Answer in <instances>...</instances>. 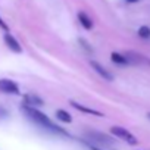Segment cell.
I'll return each instance as SVG.
<instances>
[{"mask_svg": "<svg viewBox=\"0 0 150 150\" xmlns=\"http://www.w3.org/2000/svg\"><path fill=\"white\" fill-rule=\"evenodd\" d=\"M127 3H137V2H140V0H125Z\"/></svg>", "mask_w": 150, "mask_h": 150, "instance_id": "17", "label": "cell"}, {"mask_svg": "<svg viewBox=\"0 0 150 150\" xmlns=\"http://www.w3.org/2000/svg\"><path fill=\"white\" fill-rule=\"evenodd\" d=\"M110 132L115 135V137H118V138H121V140H124V141H127L128 144H132V146H135L138 141H137V138L128 131V129H125V128H122V127H112L110 128Z\"/></svg>", "mask_w": 150, "mask_h": 150, "instance_id": "4", "label": "cell"}, {"mask_svg": "<svg viewBox=\"0 0 150 150\" xmlns=\"http://www.w3.org/2000/svg\"><path fill=\"white\" fill-rule=\"evenodd\" d=\"M56 118H57L59 121L65 122V124H69V122H72V118H71V115H69L66 110H63V109H57V110H56Z\"/></svg>", "mask_w": 150, "mask_h": 150, "instance_id": "12", "label": "cell"}, {"mask_svg": "<svg viewBox=\"0 0 150 150\" xmlns=\"http://www.w3.org/2000/svg\"><path fill=\"white\" fill-rule=\"evenodd\" d=\"M87 137L93 141V144H100V146H112L115 141L112 137L103 134V132H97V131H87Z\"/></svg>", "mask_w": 150, "mask_h": 150, "instance_id": "3", "label": "cell"}, {"mask_svg": "<svg viewBox=\"0 0 150 150\" xmlns=\"http://www.w3.org/2000/svg\"><path fill=\"white\" fill-rule=\"evenodd\" d=\"M71 105H72L75 109H77V110L84 112V113H87V115L103 116V113H102V112H99V110H96V109H90V108H87V106H84V105H81V103H78V102H74V100H71Z\"/></svg>", "mask_w": 150, "mask_h": 150, "instance_id": "9", "label": "cell"}, {"mask_svg": "<svg viewBox=\"0 0 150 150\" xmlns=\"http://www.w3.org/2000/svg\"><path fill=\"white\" fill-rule=\"evenodd\" d=\"M125 57L128 59V63L129 65H140V66H150V57L138 53V52H132V50H128L124 53Z\"/></svg>", "mask_w": 150, "mask_h": 150, "instance_id": "2", "label": "cell"}, {"mask_svg": "<svg viewBox=\"0 0 150 150\" xmlns=\"http://www.w3.org/2000/svg\"><path fill=\"white\" fill-rule=\"evenodd\" d=\"M21 110L25 113V116H27L30 121H33L34 124L40 125L41 128H44V129H47V131H50V132H54V134L68 135V132H66L63 128L57 127L47 115H44L43 112H40L37 108H33V106H28V105L24 103V105H21Z\"/></svg>", "mask_w": 150, "mask_h": 150, "instance_id": "1", "label": "cell"}, {"mask_svg": "<svg viewBox=\"0 0 150 150\" xmlns=\"http://www.w3.org/2000/svg\"><path fill=\"white\" fill-rule=\"evenodd\" d=\"M78 43H80V44L83 46V49H84V50H87L88 53H91V52H93V49L90 47V44H88L84 38H78Z\"/></svg>", "mask_w": 150, "mask_h": 150, "instance_id": "14", "label": "cell"}, {"mask_svg": "<svg viewBox=\"0 0 150 150\" xmlns=\"http://www.w3.org/2000/svg\"><path fill=\"white\" fill-rule=\"evenodd\" d=\"M24 99H25V105L33 106V108H40V106H43V105H44L43 99H41V97H38V96H37V94H34V93H28V94H25V96H24Z\"/></svg>", "mask_w": 150, "mask_h": 150, "instance_id": "8", "label": "cell"}, {"mask_svg": "<svg viewBox=\"0 0 150 150\" xmlns=\"http://www.w3.org/2000/svg\"><path fill=\"white\" fill-rule=\"evenodd\" d=\"M0 93H5V94H21L19 91V87L15 81L12 80H8V78H2L0 80Z\"/></svg>", "mask_w": 150, "mask_h": 150, "instance_id": "5", "label": "cell"}, {"mask_svg": "<svg viewBox=\"0 0 150 150\" xmlns=\"http://www.w3.org/2000/svg\"><path fill=\"white\" fill-rule=\"evenodd\" d=\"M147 118H149V119H150V112H149V113H147Z\"/></svg>", "mask_w": 150, "mask_h": 150, "instance_id": "19", "label": "cell"}, {"mask_svg": "<svg viewBox=\"0 0 150 150\" xmlns=\"http://www.w3.org/2000/svg\"><path fill=\"white\" fill-rule=\"evenodd\" d=\"M90 147H91V150H100V149H97L96 146H90Z\"/></svg>", "mask_w": 150, "mask_h": 150, "instance_id": "18", "label": "cell"}, {"mask_svg": "<svg viewBox=\"0 0 150 150\" xmlns=\"http://www.w3.org/2000/svg\"><path fill=\"white\" fill-rule=\"evenodd\" d=\"M137 34H138V37H140V38L147 40V38H150V28H149L147 25H141V27L138 28Z\"/></svg>", "mask_w": 150, "mask_h": 150, "instance_id": "13", "label": "cell"}, {"mask_svg": "<svg viewBox=\"0 0 150 150\" xmlns=\"http://www.w3.org/2000/svg\"><path fill=\"white\" fill-rule=\"evenodd\" d=\"M3 41H5V44L8 46V49H9L11 52H13V53H22V47H21L19 41H18V40H16L9 31L5 33V35H3Z\"/></svg>", "mask_w": 150, "mask_h": 150, "instance_id": "6", "label": "cell"}, {"mask_svg": "<svg viewBox=\"0 0 150 150\" xmlns=\"http://www.w3.org/2000/svg\"><path fill=\"white\" fill-rule=\"evenodd\" d=\"M90 65H91L93 71H94L96 74H99L105 81H109V83H110V81H113V75H112V74H110V72L103 66V65H100V63H99V62H96V60H91V62H90Z\"/></svg>", "mask_w": 150, "mask_h": 150, "instance_id": "7", "label": "cell"}, {"mask_svg": "<svg viewBox=\"0 0 150 150\" xmlns=\"http://www.w3.org/2000/svg\"><path fill=\"white\" fill-rule=\"evenodd\" d=\"M8 110L5 109V108H2V106H0V119H5V118H8Z\"/></svg>", "mask_w": 150, "mask_h": 150, "instance_id": "15", "label": "cell"}, {"mask_svg": "<svg viewBox=\"0 0 150 150\" xmlns=\"http://www.w3.org/2000/svg\"><path fill=\"white\" fill-rule=\"evenodd\" d=\"M110 60H112L115 65H119V66H127V65H129V63H128V59L125 57V54H124V53H118V52H112Z\"/></svg>", "mask_w": 150, "mask_h": 150, "instance_id": "11", "label": "cell"}, {"mask_svg": "<svg viewBox=\"0 0 150 150\" xmlns=\"http://www.w3.org/2000/svg\"><path fill=\"white\" fill-rule=\"evenodd\" d=\"M0 28L5 30V31H9V27H8V24L3 21V18H2V16H0Z\"/></svg>", "mask_w": 150, "mask_h": 150, "instance_id": "16", "label": "cell"}, {"mask_svg": "<svg viewBox=\"0 0 150 150\" xmlns=\"http://www.w3.org/2000/svg\"><path fill=\"white\" fill-rule=\"evenodd\" d=\"M78 21H80V24H81L83 28H86V30H88V31L93 28V19H91L86 12H83V11L78 12Z\"/></svg>", "mask_w": 150, "mask_h": 150, "instance_id": "10", "label": "cell"}]
</instances>
